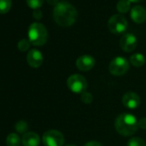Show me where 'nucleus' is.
Instances as JSON below:
<instances>
[{"mask_svg":"<svg viewBox=\"0 0 146 146\" xmlns=\"http://www.w3.org/2000/svg\"><path fill=\"white\" fill-rule=\"evenodd\" d=\"M22 143L24 146H39L40 143V136L34 131H28L23 134Z\"/></svg>","mask_w":146,"mask_h":146,"instance_id":"13","label":"nucleus"},{"mask_svg":"<svg viewBox=\"0 0 146 146\" xmlns=\"http://www.w3.org/2000/svg\"><path fill=\"white\" fill-rule=\"evenodd\" d=\"M114 126L116 131L121 136L131 137L136 133L138 128V120L133 114L123 113L116 118Z\"/></svg>","mask_w":146,"mask_h":146,"instance_id":"2","label":"nucleus"},{"mask_svg":"<svg viewBox=\"0 0 146 146\" xmlns=\"http://www.w3.org/2000/svg\"><path fill=\"white\" fill-rule=\"evenodd\" d=\"M65 146H76V145H74V144H67Z\"/></svg>","mask_w":146,"mask_h":146,"instance_id":"28","label":"nucleus"},{"mask_svg":"<svg viewBox=\"0 0 146 146\" xmlns=\"http://www.w3.org/2000/svg\"><path fill=\"white\" fill-rule=\"evenodd\" d=\"M27 62L33 68L40 67L43 63V55L37 49H31L27 55Z\"/></svg>","mask_w":146,"mask_h":146,"instance_id":"11","label":"nucleus"},{"mask_svg":"<svg viewBox=\"0 0 146 146\" xmlns=\"http://www.w3.org/2000/svg\"><path fill=\"white\" fill-rule=\"evenodd\" d=\"M130 2H132V3H137V2H140L142 0H129Z\"/></svg>","mask_w":146,"mask_h":146,"instance_id":"27","label":"nucleus"},{"mask_svg":"<svg viewBox=\"0 0 146 146\" xmlns=\"http://www.w3.org/2000/svg\"><path fill=\"white\" fill-rule=\"evenodd\" d=\"M29 40L32 45L41 46L47 41L48 33L46 27L40 23H34L29 29Z\"/></svg>","mask_w":146,"mask_h":146,"instance_id":"3","label":"nucleus"},{"mask_svg":"<svg viewBox=\"0 0 146 146\" xmlns=\"http://www.w3.org/2000/svg\"><path fill=\"white\" fill-rule=\"evenodd\" d=\"M137 45V40L136 36L130 33L123 35L119 41V46L121 49L125 52H131L133 50H135Z\"/></svg>","mask_w":146,"mask_h":146,"instance_id":"8","label":"nucleus"},{"mask_svg":"<svg viewBox=\"0 0 146 146\" xmlns=\"http://www.w3.org/2000/svg\"><path fill=\"white\" fill-rule=\"evenodd\" d=\"M84 146H103V145L100 142H97V141H90L86 143Z\"/></svg>","mask_w":146,"mask_h":146,"instance_id":"25","label":"nucleus"},{"mask_svg":"<svg viewBox=\"0 0 146 146\" xmlns=\"http://www.w3.org/2000/svg\"><path fill=\"white\" fill-rule=\"evenodd\" d=\"M53 18L60 27H70L78 19V11L71 4L66 1L59 2L53 10Z\"/></svg>","mask_w":146,"mask_h":146,"instance_id":"1","label":"nucleus"},{"mask_svg":"<svg viewBox=\"0 0 146 146\" xmlns=\"http://www.w3.org/2000/svg\"><path fill=\"white\" fill-rule=\"evenodd\" d=\"M15 129H16V131H17L18 133L25 134L26 132H28L29 125H28V124H27L26 121H24V120H20V121H18V122L16 124Z\"/></svg>","mask_w":146,"mask_h":146,"instance_id":"18","label":"nucleus"},{"mask_svg":"<svg viewBox=\"0 0 146 146\" xmlns=\"http://www.w3.org/2000/svg\"><path fill=\"white\" fill-rule=\"evenodd\" d=\"M130 16L134 23H143L146 21V10L140 5H135L131 9Z\"/></svg>","mask_w":146,"mask_h":146,"instance_id":"12","label":"nucleus"},{"mask_svg":"<svg viewBox=\"0 0 146 146\" xmlns=\"http://www.w3.org/2000/svg\"><path fill=\"white\" fill-rule=\"evenodd\" d=\"M47 1V3L49 4V5H54V6H56L59 2H58V0H46Z\"/></svg>","mask_w":146,"mask_h":146,"instance_id":"26","label":"nucleus"},{"mask_svg":"<svg viewBox=\"0 0 146 146\" xmlns=\"http://www.w3.org/2000/svg\"><path fill=\"white\" fill-rule=\"evenodd\" d=\"M116 8L119 13H126L131 9V2L129 0H119Z\"/></svg>","mask_w":146,"mask_h":146,"instance_id":"16","label":"nucleus"},{"mask_svg":"<svg viewBox=\"0 0 146 146\" xmlns=\"http://www.w3.org/2000/svg\"><path fill=\"white\" fill-rule=\"evenodd\" d=\"M129 68H130V62L126 58L121 56H118L114 58L108 65L109 72L113 76L115 77L123 76L128 71Z\"/></svg>","mask_w":146,"mask_h":146,"instance_id":"5","label":"nucleus"},{"mask_svg":"<svg viewBox=\"0 0 146 146\" xmlns=\"http://www.w3.org/2000/svg\"><path fill=\"white\" fill-rule=\"evenodd\" d=\"M145 58L142 53H134L130 57L129 62L135 67H141L145 64Z\"/></svg>","mask_w":146,"mask_h":146,"instance_id":"14","label":"nucleus"},{"mask_svg":"<svg viewBox=\"0 0 146 146\" xmlns=\"http://www.w3.org/2000/svg\"><path fill=\"white\" fill-rule=\"evenodd\" d=\"M44 0H27V5L29 7L34 10H37L42 6Z\"/></svg>","mask_w":146,"mask_h":146,"instance_id":"21","label":"nucleus"},{"mask_svg":"<svg viewBox=\"0 0 146 146\" xmlns=\"http://www.w3.org/2000/svg\"><path fill=\"white\" fill-rule=\"evenodd\" d=\"M81 101L84 104H90L93 102V96H92V94H90V92H87V91L84 92L81 95Z\"/></svg>","mask_w":146,"mask_h":146,"instance_id":"22","label":"nucleus"},{"mask_svg":"<svg viewBox=\"0 0 146 146\" xmlns=\"http://www.w3.org/2000/svg\"><path fill=\"white\" fill-rule=\"evenodd\" d=\"M21 143V138L17 133H10L6 138L7 146H19Z\"/></svg>","mask_w":146,"mask_h":146,"instance_id":"15","label":"nucleus"},{"mask_svg":"<svg viewBox=\"0 0 146 146\" xmlns=\"http://www.w3.org/2000/svg\"><path fill=\"white\" fill-rule=\"evenodd\" d=\"M33 17L36 20H40L42 18V12L40 10H35L33 12Z\"/></svg>","mask_w":146,"mask_h":146,"instance_id":"24","label":"nucleus"},{"mask_svg":"<svg viewBox=\"0 0 146 146\" xmlns=\"http://www.w3.org/2000/svg\"><path fill=\"white\" fill-rule=\"evenodd\" d=\"M11 0H0V14L7 13L11 8Z\"/></svg>","mask_w":146,"mask_h":146,"instance_id":"17","label":"nucleus"},{"mask_svg":"<svg viewBox=\"0 0 146 146\" xmlns=\"http://www.w3.org/2000/svg\"><path fill=\"white\" fill-rule=\"evenodd\" d=\"M30 44L31 42L29 41V40H27V39H23L21 40L18 44H17V47L18 49L21 51V52H26L29 49L30 47Z\"/></svg>","mask_w":146,"mask_h":146,"instance_id":"20","label":"nucleus"},{"mask_svg":"<svg viewBox=\"0 0 146 146\" xmlns=\"http://www.w3.org/2000/svg\"><path fill=\"white\" fill-rule=\"evenodd\" d=\"M66 84L68 89L75 94H83L88 88L86 78L80 74L70 75L66 81Z\"/></svg>","mask_w":146,"mask_h":146,"instance_id":"4","label":"nucleus"},{"mask_svg":"<svg viewBox=\"0 0 146 146\" xmlns=\"http://www.w3.org/2000/svg\"><path fill=\"white\" fill-rule=\"evenodd\" d=\"M108 26L111 33L114 35H119L126 30L128 23L125 17H123L122 15L116 14L109 18Z\"/></svg>","mask_w":146,"mask_h":146,"instance_id":"6","label":"nucleus"},{"mask_svg":"<svg viewBox=\"0 0 146 146\" xmlns=\"http://www.w3.org/2000/svg\"><path fill=\"white\" fill-rule=\"evenodd\" d=\"M122 103L128 109H135L140 105V98L137 94L128 91L123 96Z\"/></svg>","mask_w":146,"mask_h":146,"instance_id":"10","label":"nucleus"},{"mask_svg":"<svg viewBox=\"0 0 146 146\" xmlns=\"http://www.w3.org/2000/svg\"><path fill=\"white\" fill-rule=\"evenodd\" d=\"M42 142L45 146H63L64 135L58 130H49L43 134Z\"/></svg>","mask_w":146,"mask_h":146,"instance_id":"7","label":"nucleus"},{"mask_svg":"<svg viewBox=\"0 0 146 146\" xmlns=\"http://www.w3.org/2000/svg\"><path fill=\"white\" fill-rule=\"evenodd\" d=\"M96 64L95 58L90 55H82L76 60V66L81 71H89Z\"/></svg>","mask_w":146,"mask_h":146,"instance_id":"9","label":"nucleus"},{"mask_svg":"<svg viewBox=\"0 0 146 146\" xmlns=\"http://www.w3.org/2000/svg\"><path fill=\"white\" fill-rule=\"evenodd\" d=\"M127 146H146V143L143 139L138 137H134L129 139Z\"/></svg>","mask_w":146,"mask_h":146,"instance_id":"19","label":"nucleus"},{"mask_svg":"<svg viewBox=\"0 0 146 146\" xmlns=\"http://www.w3.org/2000/svg\"><path fill=\"white\" fill-rule=\"evenodd\" d=\"M138 127L146 130V117H143L138 120Z\"/></svg>","mask_w":146,"mask_h":146,"instance_id":"23","label":"nucleus"}]
</instances>
